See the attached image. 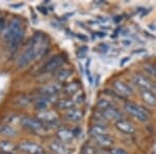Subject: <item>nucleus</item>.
Returning <instances> with one entry per match:
<instances>
[{
  "label": "nucleus",
  "instance_id": "nucleus-1",
  "mask_svg": "<svg viewBox=\"0 0 156 154\" xmlns=\"http://www.w3.org/2000/svg\"><path fill=\"white\" fill-rule=\"evenodd\" d=\"M47 43L45 42L44 37L41 34H34V36L30 40V44L24 50V52L20 55L17 62V67L24 68L30 64L34 59H40L46 53Z\"/></svg>",
  "mask_w": 156,
  "mask_h": 154
},
{
  "label": "nucleus",
  "instance_id": "nucleus-2",
  "mask_svg": "<svg viewBox=\"0 0 156 154\" xmlns=\"http://www.w3.org/2000/svg\"><path fill=\"white\" fill-rule=\"evenodd\" d=\"M24 27L22 25L21 20L18 18H14L9 21L4 29L3 39L9 45V52L14 53L18 49L20 43L24 38Z\"/></svg>",
  "mask_w": 156,
  "mask_h": 154
},
{
  "label": "nucleus",
  "instance_id": "nucleus-3",
  "mask_svg": "<svg viewBox=\"0 0 156 154\" xmlns=\"http://www.w3.org/2000/svg\"><path fill=\"white\" fill-rule=\"evenodd\" d=\"M124 108L130 116L137 119L140 122H147L150 118V113L148 112V110H146L143 106L135 104V103H132V102L125 103Z\"/></svg>",
  "mask_w": 156,
  "mask_h": 154
},
{
  "label": "nucleus",
  "instance_id": "nucleus-4",
  "mask_svg": "<svg viewBox=\"0 0 156 154\" xmlns=\"http://www.w3.org/2000/svg\"><path fill=\"white\" fill-rule=\"evenodd\" d=\"M21 125L25 129L36 133H42L46 129V125L39 119L31 117H23L21 119Z\"/></svg>",
  "mask_w": 156,
  "mask_h": 154
},
{
  "label": "nucleus",
  "instance_id": "nucleus-5",
  "mask_svg": "<svg viewBox=\"0 0 156 154\" xmlns=\"http://www.w3.org/2000/svg\"><path fill=\"white\" fill-rule=\"evenodd\" d=\"M65 56L62 54H57L55 56L51 57L48 62L45 63V65L42 67V72H52L62 66L65 63Z\"/></svg>",
  "mask_w": 156,
  "mask_h": 154
},
{
  "label": "nucleus",
  "instance_id": "nucleus-6",
  "mask_svg": "<svg viewBox=\"0 0 156 154\" xmlns=\"http://www.w3.org/2000/svg\"><path fill=\"white\" fill-rule=\"evenodd\" d=\"M132 81L140 91H152L153 84L148 77L142 74H135L132 76Z\"/></svg>",
  "mask_w": 156,
  "mask_h": 154
},
{
  "label": "nucleus",
  "instance_id": "nucleus-7",
  "mask_svg": "<svg viewBox=\"0 0 156 154\" xmlns=\"http://www.w3.org/2000/svg\"><path fill=\"white\" fill-rule=\"evenodd\" d=\"M100 115H101V118H103L104 121H115V122H118V121H120V120H123L122 113H121L115 106L101 110Z\"/></svg>",
  "mask_w": 156,
  "mask_h": 154
},
{
  "label": "nucleus",
  "instance_id": "nucleus-8",
  "mask_svg": "<svg viewBox=\"0 0 156 154\" xmlns=\"http://www.w3.org/2000/svg\"><path fill=\"white\" fill-rule=\"evenodd\" d=\"M19 149L27 154H44V149L42 146L37 145L34 142H22L20 143Z\"/></svg>",
  "mask_w": 156,
  "mask_h": 154
},
{
  "label": "nucleus",
  "instance_id": "nucleus-9",
  "mask_svg": "<svg viewBox=\"0 0 156 154\" xmlns=\"http://www.w3.org/2000/svg\"><path fill=\"white\" fill-rule=\"evenodd\" d=\"M37 119L42 121L46 126L55 124L58 121V116L53 110H43L37 115Z\"/></svg>",
  "mask_w": 156,
  "mask_h": 154
},
{
  "label": "nucleus",
  "instance_id": "nucleus-10",
  "mask_svg": "<svg viewBox=\"0 0 156 154\" xmlns=\"http://www.w3.org/2000/svg\"><path fill=\"white\" fill-rule=\"evenodd\" d=\"M112 88H114L115 92L120 96L121 98H126L131 96L132 90L130 89V87L126 84L124 81H121V80H115L112 82Z\"/></svg>",
  "mask_w": 156,
  "mask_h": 154
},
{
  "label": "nucleus",
  "instance_id": "nucleus-11",
  "mask_svg": "<svg viewBox=\"0 0 156 154\" xmlns=\"http://www.w3.org/2000/svg\"><path fill=\"white\" fill-rule=\"evenodd\" d=\"M115 128L125 134H133L135 132V127L133 126V124L124 120V119L115 122Z\"/></svg>",
  "mask_w": 156,
  "mask_h": 154
},
{
  "label": "nucleus",
  "instance_id": "nucleus-12",
  "mask_svg": "<svg viewBox=\"0 0 156 154\" xmlns=\"http://www.w3.org/2000/svg\"><path fill=\"white\" fill-rule=\"evenodd\" d=\"M60 90V87L58 84H47L44 85L40 89V93L42 96H46V97H54L55 95L58 93V91Z\"/></svg>",
  "mask_w": 156,
  "mask_h": 154
},
{
  "label": "nucleus",
  "instance_id": "nucleus-13",
  "mask_svg": "<svg viewBox=\"0 0 156 154\" xmlns=\"http://www.w3.org/2000/svg\"><path fill=\"white\" fill-rule=\"evenodd\" d=\"M93 141H94V143L96 144L97 146H100V147H103V148L112 147V144H114V140L107 134L95 136V138H93Z\"/></svg>",
  "mask_w": 156,
  "mask_h": 154
},
{
  "label": "nucleus",
  "instance_id": "nucleus-14",
  "mask_svg": "<svg viewBox=\"0 0 156 154\" xmlns=\"http://www.w3.org/2000/svg\"><path fill=\"white\" fill-rule=\"evenodd\" d=\"M65 117L70 122H78L83 118V112L79 108H71V109L67 110Z\"/></svg>",
  "mask_w": 156,
  "mask_h": 154
},
{
  "label": "nucleus",
  "instance_id": "nucleus-15",
  "mask_svg": "<svg viewBox=\"0 0 156 154\" xmlns=\"http://www.w3.org/2000/svg\"><path fill=\"white\" fill-rule=\"evenodd\" d=\"M57 138H59V142L62 143H69L75 138V134L73 130L68 128H62L57 131Z\"/></svg>",
  "mask_w": 156,
  "mask_h": 154
},
{
  "label": "nucleus",
  "instance_id": "nucleus-16",
  "mask_svg": "<svg viewBox=\"0 0 156 154\" xmlns=\"http://www.w3.org/2000/svg\"><path fill=\"white\" fill-rule=\"evenodd\" d=\"M107 132H108V129H107L106 126H105L104 124H100V123L94 124L89 130V133H90V135L92 136V138L107 134Z\"/></svg>",
  "mask_w": 156,
  "mask_h": 154
},
{
  "label": "nucleus",
  "instance_id": "nucleus-17",
  "mask_svg": "<svg viewBox=\"0 0 156 154\" xmlns=\"http://www.w3.org/2000/svg\"><path fill=\"white\" fill-rule=\"evenodd\" d=\"M140 97L146 104L150 106H156V94L153 91H142Z\"/></svg>",
  "mask_w": 156,
  "mask_h": 154
},
{
  "label": "nucleus",
  "instance_id": "nucleus-18",
  "mask_svg": "<svg viewBox=\"0 0 156 154\" xmlns=\"http://www.w3.org/2000/svg\"><path fill=\"white\" fill-rule=\"evenodd\" d=\"M51 151H53L55 154H70V151L66 146H65L64 143L62 142H56V141H53V142L50 143L49 145Z\"/></svg>",
  "mask_w": 156,
  "mask_h": 154
},
{
  "label": "nucleus",
  "instance_id": "nucleus-19",
  "mask_svg": "<svg viewBox=\"0 0 156 154\" xmlns=\"http://www.w3.org/2000/svg\"><path fill=\"white\" fill-rule=\"evenodd\" d=\"M52 99L53 97H46V96H41L37 101H36V108L40 112H43V110H47V108L50 105V103L52 102Z\"/></svg>",
  "mask_w": 156,
  "mask_h": 154
},
{
  "label": "nucleus",
  "instance_id": "nucleus-20",
  "mask_svg": "<svg viewBox=\"0 0 156 154\" xmlns=\"http://www.w3.org/2000/svg\"><path fill=\"white\" fill-rule=\"evenodd\" d=\"M0 135L4 138H14L17 135V130L9 124H0Z\"/></svg>",
  "mask_w": 156,
  "mask_h": 154
},
{
  "label": "nucleus",
  "instance_id": "nucleus-21",
  "mask_svg": "<svg viewBox=\"0 0 156 154\" xmlns=\"http://www.w3.org/2000/svg\"><path fill=\"white\" fill-rule=\"evenodd\" d=\"M79 88H80V82L72 81L70 83H67V84L62 88V91H64V93L67 95H73V94H75V93H78Z\"/></svg>",
  "mask_w": 156,
  "mask_h": 154
},
{
  "label": "nucleus",
  "instance_id": "nucleus-22",
  "mask_svg": "<svg viewBox=\"0 0 156 154\" xmlns=\"http://www.w3.org/2000/svg\"><path fill=\"white\" fill-rule=\"evenodd\" d=\"M17 147L9 141H1L0 142V151L1 153H15Z\"/></svg>",
  "mask_w": 156,
  "mask_h": 154
},
{
  "label": "nucleus",
  "instance_id": "nucleus-23",
  "mask_svg": "<svg viewBox=\"0 0 156 154\" xmlns=\"http://www.w3.org/2000/svg\"><path fill=\"white\" fill-rule=\"evenodd\" d=\"M74 105H75V101L71 99V98L70 99H62L56 102V107L59 108V109L69 110L71 108H74Z\"/></svg>",
  "mask_w": 156,
  "mask_h": 154
},
{
  "label": "nucleus",
  "instance_id": "nucleus-24",
  "mask_svg": "<svg viewBox=\"0 0 156 154\" xmlns=\"http://www.w3.org/2000/svg\"><path fill=\"white\" fill-rule=\"evenodd\" d=\"M112 106H115V103L112 102V101L107 100V99H100L97 103V108L100 112L104 109H107V108H109V107H112Z\"/></svg>",
  "mask_w": 156,
  "mask_h": 154
},
{
  "label": "nucleus",
  "instance_id": "nucleus-25",
  "mask_svg": "<svg viewBox=\"0 0 156 154\" xmlns=\"http://www.w3.org/2000/svg\"><path fill=\"white\" fill-rule=\"evenodd\" d=\"M72 73H73L72 70H70V69H62V70H60L58 73H57L56 78H57V80H58V81L62 82V81L67 80L68 78L71 76Z\"/></svg>",
  "mask_w": 156,
  "mask_h": 154
},
{
  "label": "nucleus",
  "instance_id": "nucleus-26",
  "mask_svg": "<svg viewBox=\"0 0 156 154\" xmlns=\"http://www.w3.org/2000/svg\"><path fill=\"white\" fill-rule=\"evenodd\" d=\"M144 70L148 73L149 75H152V76H156V67L151 64H147L144 66Z\"/></svg>",
  "mask_w": 156,
  "mask_h": 154
},
{
  "label": "nucleus",
  "instance_id": "nucleus-27",
  "mask_svg": "<svg viewBox=\"0 0 156 154\" xmlns=\"http://www.w3.org/2000/svg\"><path fill=\"white\" fill-rule=\"evenodd\" d=\"M81 154H96V150H95V148L93 146L85 145L81 149Z\"/></svg>",
  "mask_w": 156,
  "mask_h": 154
},
{
  "label": "nucleus",
  "instance_id": "nucleus-28",
  "mask_svg": "<svg viewBox=\"0 0 156 154\" xmlns=\"http://www.w3.org/2000/svg\"><path fill=\"white\" fill-rule=\"evenodd\" d=\"M87 50H89V48H87V46L80 47L79 49H78V56H79V57H83L84 55L87 53Z\"/></svg>",
  "mask_w": 156,
  "mask_h": 154
},
{
  "label": "nucleus",
  "instance_id": "nucleus-29",
  "mask_svg": "<svg viewBox=\"0 0 156 154\" xmlns=\"http://www.w3.org/2000/svg\"><path fill=\"white\" fill-rule=\"evenodd\" d=\"M109 154H128V153L121 148H112V150L109 151Z\"/></svg>",
  "mask_w": 156,
  "mask_h": 154
},
{
  "label": "nucleus",
  "instance_id": "nucleus-30",
  "mask_svg": "<svg viewBox=\"0 0 156 154\" xmlns=\"http://www.w3.org/2000/svg\"><path fill=\"white\" fill-rule=\"evenodd\" d=\"M6 25H5V18L3 16H0V32H2L5 29Z\"/></svg>",
  "mask_w": 156,
  "mask_h": 154
},
{
  "label": "nucleus",
  "instance_id": "nucleus-31",
  "mask_svg": "<svg viewBox=\"0 0 156 154\" xmlns=\"http://www.w3.org/2000/svg\"><path fill=\"white\" fill-rule=\"evenodd\" d=\"M75 101V103H82L84 101V95L82 94V93H79V94H78V96L76 97V99L74 100Z\"/></svg>",
  "mask_w": 156,
  "mask_h": 154
},
{
  "label": "nucleus",
  "instance_id": "nucleus-32",
  "mask_svg": "<svg viewBox=\"0 0 156 154\" xmlns=\"http://www.w3.org/2000/svg\"><path fill=\"white\" fill-rule=\"evenodd\" d=\"M129 59H130L129 57H124V59H123L122 62L120 63V66H124L125 64H126L127 62H129Z\"/></svg>",
  "mask_w": 156,
  "mask_h": 154
},
{
  "label": "nucleus",
  "instance_id": "nucleus-33",
  "mask_svg": "<svg viewBox=\"0 0 156 154\" xmlns=\"http://www.w3.org/2000/svg\"><path fill=\"white\" fill-rule=\"evenodd\" d=\"M98 34L97 37H100V38H103V37L106 36V34H105V32H97V34Z\"/></svg>",
  "mask_w": 156,
  "mask_h": 154
},
{
  "label": "nucleus",
  "instance_id": "nucleus-34",
  "mask_svg": "<svg viewBox=\"0 0 156 154\" xmlns=\"http://www.w3.org/2000/svg\"><path fill=\"white\" fill-rule=\"evenodd\" d=\"M123 44L126 45V46H128V45H131V41H128V40H125V41H123Z\"/></svg>",
  "mask_w": 156,
  "mask_h": 154
},
{
  "label": "nucleus",
  "instance_id": "nucleus-35",
  "mask_svg": "<svg viewBox=\"0 0 156 154\" xmlns=\"http://www.w3.org/2000/svg\"><path fill=\"white\" fill-rule=\"evenodd\" d=\"M0 154H15V153H0Z\"/></svg>",
  "mask_w": 156,
  "mask_h": 154
},
{
  "label": "nucleus",
  "instance_id": "nucleus-36",
  "mask_svg": "<svg viewBox=\"0 0 156 154\" xmlns=\"http://www.w3.org/2000/svg\"><path fill=\"white\" fill-rule=\"evenodd\" d=\"M44 154H46V153H44Z\"/></svg>",
  "mask_w": 156,
  "mask_h": 154
}]
</instances>
